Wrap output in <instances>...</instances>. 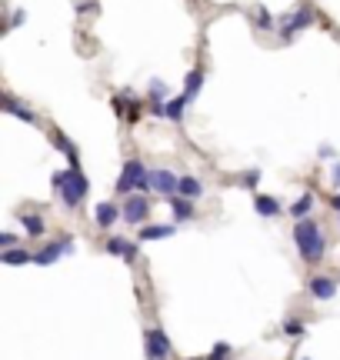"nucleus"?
<instances>
[{
  "label": "nucleus",
  "instance_id": "aec40b11",
  "mask_svg": "<svg viewBox=\"0 0 340 360\" xmlns=\"http://www.w3.org/2000/svg\"><path fill=\"white\" fill-rule=\"evenodd\" d=\"M50 140H54V147H57V151L70 157V164H77V151H74V144H70V140H67L64 133H60V131H50Z\"/></svg>",
  "mask_w": 340,
  "mask_h": 360
},
{
  "label": "nucleus",
  "instance_id": "bb28decb",
  "mask_svg": "<svg viewBox=\"0 0 340 360\" xmlns=\"http://www.w3.org/2000/svg\"><path fill=\"white\" fill-rule=\"evenodd\" d=\"M257 27H261V30H270V27H274V17L267 14L264 7H257Z\"/></svg>",
  "mask_w": 340,
  "mask_h": 360
},
{
  "label": "nucleus",
  "instance_id": "7ed1b4c3",
  "mask_svg": "<svg viewBox=\"0 0 340 360\" xmlns=\"http://www.w3.org/2000/svg\"><path fill=\"white\" fill-rule=\"evenodd\" d=\"M147 187H151V171L140 160H127L117 177V193H144Z\"/></svg>",
  "mask_w": 340,
  "mask_h": 360
},
{
  "label": "nucleus",
  "instance_id": "7c9ffc66",
  "mask_svg": "<svg viewBox=\"0 0 340 360\" xmlns=\"http://www.w3.org/2000/svg\"><path fill=\"white\" fill-rule=\"evenodd\" d=\"M330 177H334V187H340V164H334V173Z\"/></svg>",
  "mask_w": 340,
  "mask_h": 360
},
{
  "label": "nucleus",
  "instance_id": "1a4fd4ad",
  "mask_svg": "<svg viewBox=\"0 0 340 360\" xmlns=\"http://www.w3.org/2000/svg\"><path fill=\"white\" fill-rule=\"evenodd\" d=\"M113 111H117V117L124 120V124H137L140 120V104L137 100H131V97H113Z\"/></svg>",
  "mask_w": 340,
  "mask_h": 360
},
{
  "label": "nucleus",
  "instance_id": "9d476101",
  "mask_svg": "<svg viewBox=\"0 0 340 360\" xmlns=\"http://www.w3.org/2000/svg\"><path fill=\"white\" fill-rule=\"evenodd\" d=\"M170 210H173V220H177V224L193 220V204H190L187 197H170Z\"/></svg>",
  "mask_w": 340,
  "mask_h": 360
},
{
  "label": "nucleus",
  "instance_id": "c85d7f7f",
  "mask_svg": "<svg viewBox=\"0 0 340 360\" xmlns=\"http://www.w3.org/2000/svg\"><path fill=\"white\" fill-rule=\"evenodd\" d=\"M14 244H17V237H14V234H0V247L14 250Z\"/></svg>",
  "mask_w": 340,
  "mask_h": 360
},
{
  "label": "nucleus",
  "instance_id": "0eeeda50",
  "mask_svg": "<svg viewBox=\"0 0 340 360\" xmlns=\"http://www.w3.org/2000/svg\"><path fill=\"white\" fill-rule=\"evenodd\" d=\"M151 187L160 190L164 197H177V190H180V177H173L170 171H151Z\"/></svg>",
  "mask_w": 340,
  "mask_h": 360
},
{
  "label": "nucleus",
  "instance_id": "a211bd4d",
  "mask_svg": "<svg viewBox=\"0 0 340 360\" xmlns=\"http://www.w3.org/2000/svg\"><path fill=\"white\" fill-rule=\"evenodd\" d=\"M180 197H187V200H193V197H200L204 193V187H200V180L197 177H180V190H177Z\"/></svg>",
  "mask_w": 340,
  "mask_h": 360
},
{
  "label": "nucleus",
  "instance_id": "393cba45",
  "mask_svg": "<svg viewBox=\"0 0 340 360\" xmlns=\"http://www.w3.org/2000/svg\"><path fill=\"white\" fill-rule=\"evenodd\" d=\"M207 360H230V343H217L207 354Z\"/></svg>",
  "mask_w": 340,
  "mask_h": 360
},
{
  "label": "nucleus",
  "instance_id": "dca6fc26",
  "mask_svg": "<svg viewBox=\"0 0 340 360\" xmlns=\"http://www.w3.org/2000/svg\"><path fill=\"white\" fill-rule=\"evenodd\" d=\"M200 87H204V74H200V70H190L187 80H184V97L193 100V97L200 94Z\"/></svg>",
  "mask_w": 340,
  "mask_h": 360
},
{
  "label": "nucleus",
  "instance_id": "f257e3e1",
  "mask_svg": "<svg viewBox=\"0 0 340 360\" xmlns=\"http://www.w3.org/2000/svg\"><path fill=\"white\" fill-rule=\"evenodd\" d=\"M50 184H54V190H60L67 207H80L84 197H87V177L80 171V164H70L67 171H57L50 177Z\"/></svg>",
  "mask_w": 340,
  "mask_h": 360
},
{
  "label": "nucleus",
  "instance_id": "f8f14e48",
  "mask_svg": "<svg viewBox=\"0 0 340 360\" xmlns=\"http://www.w3.org/2000/svg\"><path fill=\"white\" fill-rule=\"evenodd\" d=\"M117 214H120V210L113 207V204H97V210H94V220H97V227H113V224H117Z\"/></svg>",
  "mask_w": 340,
  "mask_h": 360
},
{
  "label": "nucleus",
  "instance_id": "423d86ee",
  "mask_svg": "<svg viewBox=\"0 0 340 360\" xmlns=\"http://www.w3.org/2000/svg\"><path fill=\"white\" fill-rule=\"evenodd\" d=\"M314 23V10L310 7H303V10H294V14H287L283 17V30H281V37L283 40H290L297 30H303V27H310Z\"/></svg>",
  "mask_w": 340,
  "mask_h": 360
},
{
  "label": "nucleus",
  "instance_id": "6ab92c4d",
  "mask_svg": "<svg viewBox=\"0 0 340 360\" xmlns=\"http://www.w3.org/2000/svg\"><path fill=\"white\" fill-rule=\"evenodd\" d=\"M254 210H257L261 217H274V214H281V204H277L274 197H254Z\"/></svg>",
  "mask_w": 340,
  "mask_h": 360
},
{
  "label": "nucleus",
  "instance_id": "f03ea898",
  "mask_svg": "<svg viewBox=\"0 0 340 360\" xmlns=\"http://www.w3.org/2000/svg\"><path fill=\"white\" fill-rule=\"evenodd\" d=\"M294 244H297V250H301V257L307 264H317L323 257V250H327L323 230H321V224H314V220L294 224Z\"/></svg>",
  "mask_w": 340,
  "mask_h": 360
},
{
  "label": "nucleus",
  "instance_id": "2f4dec72",
  "mask_svg": "<svg viewBox=\"0 0 340 360\" xmlns=\"http://www.w3.org/2000/svg\"><path fill=\"white\" fill-rule=\"evenodd\" d=\"M330 204H334V207L340 210V193H337V197H330Z\"/></svg>",
  "mask_w": 340,
  "mask_h": 360
},
{
  "label": "nucleus",
  "instance_id": "9b49d317",
  "mask_svg": "<svg viewBox=\"0 0 340 360\" xmlns=\"http://www.w3.org/2000/svg\"><path fill=\"white\" fill-rule=\"evenodd\" d=\"M310 294L321 297V301H330V297L337 294V284H334L330 277H310Z\"/></svg>",
  "mask_w": 340,
  "mask_h": 360
},
{
  "label": "nucleus",
  "instance_id": "f3484780",
  "mask_svg": "<svg viewBox=\"0 0 340 360\" xmlns=\"http://www.w3.org/2000/svg\"><path fill=\"white\" fill-rule=\"evenodd\" d=\"M0 260H3V264H10V267H20V264H30V260H34V254H30V250H3V254H0Z\"/></svg>",
  "mask_w": 340,
  "mask_h": 360
},
{
  "label": "nucleus",
  "instance_id": "b1692460",
  "mask_svg": "<svg viewBox=\"0 0 340 360\" xmlns=\"http://www.w3.org/2000/svg\"><path fill=\"white\" fill-rule=\"evenodd\" d=\"M147 94H151L153 104H167V84L164 80H151V91Z\"/></svg>",
  "mask_w": 340,
  "mask_h": 360
},
{
  "label": "nucleus",
  "instance_id": "4be33fe9",
  "mask_svg": "<svg viewBox=\"0 0 340 360\" xmlns=\"http://www.w3.org/2000/svg\"><path fill=\"white\" fill-rule=\"evenodd\" d=\"M187 104H190L187 97H177V100H167V120H173V124H177V120L184 117V107H187Z\"/></svg>",
  "mask_w": 340,
  "mask_h": 360
},
{
  "label": "nucleus",
  "instance_id": "6e6552de",
  "mask_svg": "<svg viewBox=\"0 0 340 360\" xmlns=\"http://www.w3.org/2000/svg\"><path fill=\"white\" fill-rule=\"evenodd\" d=\"M74 250V240L67 237V240H60V244H47L40 254H34V264H40V267H50L60 257V254H70Z\"/></svg>",
  "mask_w": 340,
  "mask_h": 360
},
{
  "label": "nucleus",
  "instance_id": "a878e982",
  "mask_svg": "<svg viewBox=\"0 0 340 360\" xmlns=\"http://www.w3.org/2000/svg\"><path fill=\"white\" fill-rule=\"evenodd\" d=\"M283 334H287V337H303V323L301 321H287L283 323Z\"/></svg>",
  "mask_w": 340,
  "mask_h": 360
},
{
  "label": "nucleus",
  "instance_id": "39448f33",
  "mask_svg": "<svg viewBox=\"0 0 340 360\" xmlns=\"http://www.w3.org/2000/svg\"><path fill=\"white\" fill-rule=\"evenodd\" d=\"M147 214H151V200H147L144 193H131L127 204H124V220H127V224H144Z\"/></svg>",
  "mask_w": 340,
  "mask_h": 360
},
{
  "label": "nucleus",
  "instance_id": "c756f323",
  "mask_svg": "<svg viewBox=\"0 0 340 360\" xmlns=\"http://www.w3.org/2000/svg\"><path fill=\"white\" fill-rule=\"evenodd\" d=\"M257 180H261V171H250V173L244 177V187H254Z\"/></svg>",
  "mask_w": 340,
  "mask_h": 360
},
{
  "label": "nucleus",
  "instance_id": "2eb2a0df",
  "mask_svg": "<svg viewBox=\"0 0 340 360\" xmlns=\"http://www.w3.org/2000/svg\"><path fill=\"white\" fill-rule=\"evenodd\" d=\"M173 224H164V227H140V240H164V237H173Z\"/></svg>",
  "mask_w": 340,
  "mask_h": 360
},
{
  "label": "nucleus",
  "instance_id": "4468645a",
  "mask_svg": "<svg viewBox=\"0 0 340 360\" xmlns=\"http://www.w3.org/2000/svg\"><path fill=\"white\" fill-rule=\"evenodd\" d=\"M3 107H7V114H14L17 120H27V124H34V120H37L30 107H20V104H17V97H10V94L3 97Z\"/></svg>",
  "mask_w": 340,
  "mask_h": 360
},
{
  "label": "nucleus",
  "instance_id": "ddd939ff",
  "mask_svg": "<svg viewBox=\"0 0 340 360\" xmlns=\"http://www.w3.org/2000/svg\"><path fill=\"white\" fill-rule=\"evenodd\" d=\"M107 254H113V257H124V260H133V257H137L133 244H127L124 237H111V240H107Z\"/></svg>",
  "mask_w": 340,
  "mask_h": 360
},
{
  "label": "nucleus",
  "instance_id": "cd10ccee",
  "mask_svg": "<svg viewBox=\"0 0 340 360\" xmlns=\"http://www.w3.org/2000/svg\"><path fill=\"white\" fill-rule=\"evenodd\" d=\"M97 10H100L97 0H84V3H77V14H97Z\"/></svg>",
  "mask_w": 340,
  "mask_h": 360
},
{
  "label": "nucleus",
  "instance_id": "20e7f679",
  "mask_svg": "<svg viewBox=\"0 0 340 360\" xmlns=\"http://www.w3.org/2000/svg\"><path fill=\"white\" fill-rule=\"evenodd\" d=\"M144 347H147V360H170V341L160 327H147Z\"/></svg>",
  "mask_w": 340,
  "mask_h": 360
},
{
  "label": "nucleus",
  "instance_id": "5701e85b",
  "mask_svg": "<svg viewBox=\"0 0 340 360\" xmlns=\"http://www.w3.org/2000/svg\"><path fill=\"white\" fill-rule=\"evenodd\" d=\"M310 210H314V193H303L301 200H297V204H294V207H290V214H294V217H307V214H310Z\"/></svg>",
  "mask_w": 340,
  "mask_h": 360
},
{
  "label": "nucleus",
  "instance_id": "412c9836",
  "mask_svg": "<svg viewBox=\"0 0 340 360\" xmlns=\"http://www.w3.org/2000/svg\"><path fill=\"white\" fill-rule=\"evenodd\" d=\"M20 224H23V230H27L30 237H40V234L47 230L44 217H37V214H27V217H20Z\"/></svg>",
  "mask_w": 340,
  "mask_h": 360
}]
</instances>
